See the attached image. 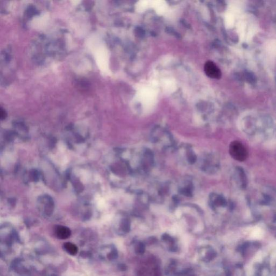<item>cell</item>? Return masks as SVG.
Masks as SVG:
<instances>
[{"label": "cell", "mask_w": 276, "mask_h": 276, "mask_svg": "<svg viewBox=\"0 0 276 276\" xmlns=\"http://www.w3.org/2000/svg\"><path fill=\"white\" fill-rule=\"evenodd\" d=\"M229 153L233 158L239 161H244L248 156L247 148L242 143L237 141L231 143L229 147Z\"/></svg>", "instance_id": "cell-1"}, {"label": "cell", "mask_w": 276, "mask_h": 276, "mask_svg": "<svg viewBox=\"0 0 276 276\" xmlns=\"http://www.w3.org/2000/svg\"><path fill=\"white\" fill-rule=\"evenodd\" d=\"M204 71L206 75L212 78L219 79L221 78V71L218 67L212 61H207L205 64Z\"/></svg>", "instance_id": "cell-2"}, {"label": "cell", "mask_w": 276, "mask_h": 276, "mask_svg": "<svg viewBox=\"0 0 276 276\" xmlns=\"http://www.w3.org/2000/svg\"><path fill=\"white\" fill-rule=\"evenodd\" d=\"M40 207H44V212L49 215L51 214L53 210L54 204L53 199L48 196H44L41 197L38 201Z\"/></svg>", "instance_id": "cell-3"}, {"label": "cell", "mask_w": 276, "mask_h": 276, "mask_svg": "<svg viewBox=\"0 0 276 276\" xmlns=\"http://www.w3.org/2000/svg\"><path fill=\"white\" fill-rule=\"evenodd\" d=\"M56 236L59 239H65L70 237L71 232L69 228L67 227L59 225L56 228L55 230Z\"/></svg>", "instance_id": "cell-4"}, {"label": "cell", "mask_w": 276, "mask_h": 276, "mask_svg": "<svg viewBox=\"0 0 276 276\" xmlns=\"http://www.w3.org/2000/svg\"><path fill=\"white\" fill-rule=\"evenodd\" d=\"M64 248L67 253L71 255H76L78 253V247L75 244L70 242H67L64 244Z\"/></svg>", "instance_id": "cell-5"}, {"label": "cell", "mask_w": 276, "mask_h": 276, "mask_svg": "<svg viewBox=\"0 0 276 276\" xmlns=\"http://www.w3.org/2000/svg\"><path fill=\"white\" fill-rule=\"evenodd\" d=\"M136 253L138 254H143L145 253V245L143 243H139L137 245V247L135 249Z\"/></svg>", "instance_id": "cell-6"}, {"label": "cell", "mask_w": 276, "mask_h": 276, "mask_svg": "<svg viewBox=\"0 0 276 276\" xmlns=\"http://www.w3.org/2000/svg\"><path fill=\"white\" fill-rule=\"evenodd\" d=\"M188 160L189 161V163H193L195 162L196 161V156L194 153H193L192 151L189 152L188 155Z\"/></svg>", "instance_id": "cell-7"}, {"label": "cell", "mask_w": 276, "mask_h": 276, "mask_svg": "<svg viewBox=\"0 0 276 276\" xmlns=\"http://www.w3.org/2000/svg\"><path fill=\"white\" fill-rule=\"evenodd\" d=\"M181 193L183 194V195H187V196H190L191 195V190L189 188L186 187V188L181 189Z\"/></svg>", "instance_id": "cell-8"}, {"label": "cell", "mask_w": 276, "mask_h": 276, "mask_svg": "<svg viewBox=\"0 0 276 276\" xmlns=\"http://www.w3.org/2000/svg\"><path fill=\"white\" fill-rule=\"evenodd\" d=\"M262 252H259L256 255V256H255V261H256L257 262H261L262 260V258H263V255H262Z\"/></svg>", "instance_id": "cell-9"}, {"label": "cell", "mask_w": 276, "mask_h": 276, "mask_svg": "<svg viewBox=\"0 0 276 276\" xmlns=\"http://www.w3.org/2000/svg\"><path fill=\"white\" fill-rule=\"evenodd\" d=\"M253 274V268L251 266L247 267V276H252Z\"/></svg>", "instance_id": "cell-10"}]
</instances>
